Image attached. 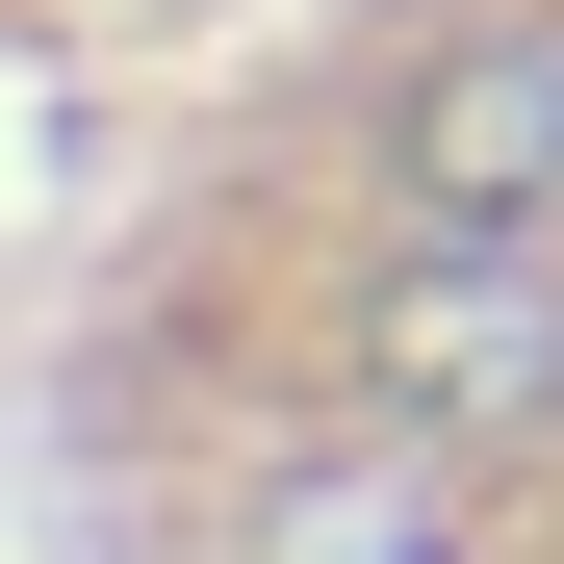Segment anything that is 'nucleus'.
I'll use <instances>...</instances> for the list:
<instances>
[{"label": "nucleus", "instance_id": "7ed1b4c3", "mask_svg": "<svg viewBox=\"0 0 564 564\" xmlns=\"http://www.w3.org/2000/svg\"><path fill=\"white\" fill-rule=\"evenodd\" d=\"M231 564H462V488H436V462H411V411H386V436H334V462H282Z\"/></svg>", "mask_w": 564, "mask_h": 564}, {"label": "nucleus", "instance_id": "f03ea898", "mask_svg": "<svg viewBox=\"0 0 564 564\" xmlns=\"http://www.w3.org/2000/svg\"><path fill=\"white\" fill-rule=\"evenodd\" d=\"M386 180H411V231H539V206H564V26H462V52L411 77Z\"/></svg>", "mask_w": 564, "mask_h": 564}, {"label": "nucleus", "instance_id": "f257e3e1", "mask_svg": "<svg viewBox=\"0 0 564 564\" xmlns=\"http://www.w3.org/2000/svg\"><path fill=\"white\" fill-rule=\"evenodd\" d=\"M386 411H411V436H539V411H564V282H539V231H411V282H386Z\"/></svg>", "mask_w": 564, "mask_h": 564}]
</instances>
